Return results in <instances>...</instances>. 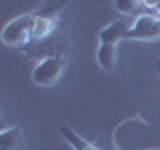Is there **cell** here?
<instances>
[{
  "instance_id": "5b68a950",
  "label": "cell",
  "mask_w": 160,
  "mask_h": 150,
  "mask_svg": "<svg viewBox=\"0 0 160 150\" xmlns=\"http://www.w3.org/2000/svg\"><path fill=\"white\" fill-rule=\"evenodd\" d=\"M34 30H32V42H38V40L48 38L50 34L56 28V20L52 16H40V14H34Z\"/></svg>"
},
{
  "instance_id": "6da1fadb",
  "label": "cell",
  "mask_w": 160,
  "mask_h": 150,
  "mask_svg": "<svg viewBox=\"0 0 160 150\" xmlns=\"http://www.w3.org/2000/svg\"><path fill=\"white\" fill-rule=\"evenodd\" d=\"M34 14H22V16L10 20L2 30V42L12 48H22L28 42H32L34 30Z\"/></svg>"
},
{
  "instance_id": "3957f363",
  "label": "cell",
  "mask_w": 160,
  "mask_h": 150,
  "mask_svg": "<svg viewBox=\"0 0 160 150\" xmlns=\"http://www.w3.org/2000/svg\"><path fill=\"white\" fill-rule=\"evenodd\" d=\"M128 38L136 40H158L160 38V18L152 14H140L128 30Z\"/></svg>"
},
{
  "instance_id": "9c48e42d",
  "label": "cell",
  "mask_w": 160,
  "mask_h": 150,
  "mask_svg": "<svg viewBox=\"0 0 160 150\" xmlns=\"http://www.w3.org/2000/svg\"><path fill=\"white\" fill-rule=\"evenodd\" d=\"M66 2H68V0H44L42 8H40L36 14H40V16H52V18H58L60 10L66 6Z\"/></svg>"
},
{
  "instance_id": "ba28073f",
  "label": "cell",
  "mask_w": 160,
  "mask_h": 150,
  "mask_svg": "<svg viewBox=\"0 0 160 150\" xmlns=\"http://www.w3.org/2000/svg\"><path fill=\"white\" fill-rule=\"evenodd\" d=\"M60 134H62V136L66 138V140H68V142L72 144V146L76 148V150H98V148H94L90 142H86L84 138H80V136H78V134L74 132V130L70 128V126H60Z\"/></svg>"
},
{
  "instance_id": "7a4b0ae2",
  "label": "cell",
  "mask_w": 160,
  "mask_h": 150,
  "mask_svg": "<svg viewBox=\"0 0 160 150\" xmlns=\"http://www.w3.org/2000/svg\"><path fill=\"white\" fill-rule=\"evenodd\" d=\"M64 64H66V60H64V56H60V54L44 56L36 66H34L32 80L38 84V86H52V84L60 78V74H62Z\"/></svg>"
},
{
  "instance_id": "30bf717a",
  "label": "cell",
  "mask_w": 160,
  "mask_h": 150,
  "mask_svg": "<svg viewBox=\"0 0 160 150\" xmlns=\"http://www.w3.org/2000/svg\"><path fill=\"white\" fill-rule=\"evenodd\" d=\"M114 6L122 14H138L140 12V0H114Z\"/></svg>"
},
{
  "instance_id": "277c9868",
  "label": "cell",
  "mask_w": 160,
  "mask_h": 150,
  "mask_svg": "<svg viewBox=\"0 0 160 150\" xmlns=\"http://www.w3.org/2000/svg\"><path fill=\"white\" fill-rule=\"evenodd\" d=\"M128 30H130V28L126 26V22L116 20V22L108 24L106 28L100 30L98 38H100V42H102V44H118L120 40L128 38Z\"/></svg>"
},
{
  "instance_id": "8992f818",
  "label": "cell",
  "mask_w": 160,
  "mask_h": 150,
  "mask_svg": "<svg viewBox=\"0 0 160 150\" xmlns=\"http://www.w3.org/2000/svg\"><path fill=\"white\" fill-rule=\"evenodd\" d=\"M96 60L102 66V70L112 72L116 68V44H102L100 42V46L96 50Z\"/></svg>"
},
{
  "instance_id": "52a82bcc",
  "label": "cell",
  "mask_w": 160,
  "mask_h": 150,
  "mask_svg": "<svg viewBox=\"0 0 160 150\" xmlns=\"http://www.w3.org/2000/svg\"><path fill=\"white\" fill-rule=\"evenodd\" d=\"M24 136L20 128H8L0 134V150H22Z\"/></svg>"
},
{
  "instance_id": "8fae6325",
  "label": "cell",
  "mask_w": 160,
  "mask_h": 150,
  "mask_svg": "<svg viewBox=\"0 0 160 150\" xmlns=\"http://www.w3.org/2000/svg\"><path fill=\"white\" fill-rule=\"evenodd\" d=\"M154 8H156V12H158V18H160V0H158L156 4H154Z\"/></svg>"
}]
</instances>
